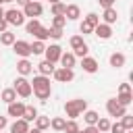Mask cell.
Segmentation results:
<instances>
[{"mask_svg":"<svg viewBox=\"0 0 133 133\" xmlns=\"http://www.w3.org/2000/svg\"><path fill=\"white\" fill-rule=\"evenodd\" d=\"M29 83H31V91L35 94V98H37L39 102H48V100H50V96H52L50 77H46V75H35L33 81H29Z\"/></svg>","mask_w":133,"mask_h":133,"instance_id":"obj_1","label":"cell"},{"mask_svg":"<svg viewBox=\"0 0 133 133\" xmlns=\"http://www.w3.org/2000/svg\"><path fill=\"white\" fill-rule=\"evenodd\" d=\"M85 110H87V100H83V98H75V100H66L64 102V114L69 118L77 121V116H81Z\"/></svg>","mask_w":133,"mask_h":133,"instance_id":"obj_2","label":"cell"},{"mask_svg":"<svg viewBox=\"0 0 133 133\" xmlns=\"http://www.w3.org/2000/svg\"><path fill=\"white\" fill-rule=\"evenodd\" d=\"M25 29H27V33H31V35H33L35 39H39V42L50 39V37H48V27H44L39 19H29V21L25 23Z\"/></svg>","mask_w":133,"mask_h":133,"instance_id":"obj_3","label":"cell"},{"mask_svg":"<svg viewBox=\"0 0 133 133\" xmlns=\"http://www.w3.org/2000/svg\"><path fill=\"white\" fill-rule=\"evenodd\" d=\"M12 89L17 91V96H21V98H29L33 91H31V83H29V79L27 77H17L15 79V85H12Z\"/></svg>","mask_w":133,"mask_h":133,"instance_id":"obj_4","label":"cell"},{"mask_svg":"<svg viewBox=\"0 0 133 133\" xmlns=\"http://www.w3.org/2000/svg\"><path fill=\"white\" fill-rule=\"evenodd\" d=\"M4 19H6L8 25H15V27L25 25V15H23V10H19V8H8V10H4Z\"/></svg>","mask_w":133,"mask_h":133,"instance_id":"obj_5","label":"cell"},{"mask_svg":"<svg viewBox=\"0 0 133 133\" xmlns=\"http://www.w3.org/2000/svg\"><path fill=\"white\" fill-rule=\"evenodd\" d=\"M52 77H54V81H58V83H71V81L75 79V71H73V69L58 66V69H54Z\"/></svg>","mask_w":133,"mask_h":133,"instance_id":"obj_6","label":"cell"},{"mask_svg":"<svg viewBox=\"0 0 133 133\" xmlns=\"http://www.w3.org/2000/svg\"><path fill=\"white\" fill-rule=\"evenodd\" d=\"M106 112H108L110 116H114V118H121V116L127 112V106L118 104L116 98H110V100H106Z\"/></svg>","mask_w":133,"mask_h":133,"instance_id":"obj_7","label":"cell"},{"mask_svg":"<svg viewBox=\"0 0 133 133\" xmlns=\"http://www.w3.org/2000/svg\"><path fill=\"white\" fill-rule=\"evenodd\" d=\"M42 12H44L42 2L31 0V2H27V4L23 6V15H25V17H29V19H37V17H42Z\"/></svg>","mask_w":133,"mask_h":133,"instance_id":"obj_8","label":"cell"},{"mask_svg":"<svg viewBox=\"0 0 133 133\" xmlns=\"http://www.w3.org/2000/svg\"><path fill=\"white\" fill-rule=\"evenodd\" d=\"M12 50H15V54L21 56V58H29V56H31V44L25 42V39H15Z\"/></svg>","mask_w":133,"mask_h":133,"instance_id":"obj_9","label":"cell"},{"mask_svg":"<svg viewBox=\"0 0 133 133\" xmlns=\"http://www.w3.org/2000/svg\"><path fill=\"white\" fill-rule=\"evenodd\" d=\"M60 54H62V48H60L58 44H50V46H46V50H44L46 60H50V62H54V64L60 60Z\"/></svg>","mask_w":133,"mask_h":133,"instance_id":"obj_10","label":"cell"},{"mask_svg":"<svg viewBox=\"0 0 133 133\" xmlns=\"http://www.w3.org/2000/svg\"><path fill=\"white\" fill-rule=\"evenodd\" d=\"M94 35L98 37V39H110L112 37V25H106V23H98L96 27H94Z\"/></svg>","mask_w":133,"mask_h":133,"instance_id":"obj_11","label":"cell"},{"mask_svg":"<svg viewBox=\"0 0 133 133\" xmlns=\"http://www.w3.org/2000/svg\"><path fill=\"white\" fill-rule=\"evenodd\" d=\"M8 108H6V114L8 116H12V118H23V112H25V104L23 102H19V100H15V102H10V104H6Z\"/></svg>","mask_w":133,"mask_h":133,"instance_id":"obj_12","label":"cell"},{"mask_svg":"<svg viewBox=\"0 0 133 133\" xmlns=\"http://www.w3.org/2000/svg\"><path fill=\"white\" fill-rule=\"evenodd\" d=\"M81 69H83L85 73L94 75V73H98L100 64H98V60H96V58H91V56H83V58H81Z\"/></svg>","mask_w":133,"mask_h":133,"instance_id":"obj_13","label":"cell"},{"mask_svg":"<svg viewBox=\"0 0 133 133\" xmlns=\"http://www.w3.org/2000/svg\"><path fill=\"white\" fill-rule=\"evenodd\" d=\"M17 73H19L21 77L31 75V73H33V64H31V60H29V58H21V60L17 62Z\"/></svg>","mask_w":133,"mask_h":133,"instance_id":"obj_14","label":"cell"},{"mask_svg":"<svg viewBox=\"0 0 133 133\" xmlns=\"http://www.w3.org/2000/svg\"><path fill=\"white\" fill-rule=\"evenodd\" d=\"M116 21H118V12H116V8H114V6L104 8V12H102V23H106V25H114Z\"/></svg>","mask_w":133,"mask_h":133,"instance_id":"obj_15","label":"cell"},{"mask_svg":"<svg viewBox=\"0 0 133 133\" xmlns=\"http://www.w3.org/2000/svg\"><path fill=\"white\" fill-rule=\"evenodd\" d=\"M108 62H110V66H112V69H121V66H125V62H127V56H125L123 52H114V54H110Z\"/></svg>","mask_w":133,"mask_h":133,"instance_id":"obj_16","label":"cell"},{"mask_svg":"<svg viewBox=\"0 0 133 133\" xmlns=\"http://www.w3.org/2000/svg\"><path fill=\"white\" fill-rule=\"evenodd\" d=\"M64 17H66V21H77V19L81 17V8H79L77 4H66Z\"/></svg>","mask_w":133,"mask_h":133,"instance_id":"obj_17","label":"cell"},{"mask_svg":"<svg viewBox=\"0 0 133 133\" xmlns=\"http://www.w3.org/2000/svg\"><path fill=\"white\" fill-rule=\"evenodd\" d=\"M58 62H60L64 69H73V66H75V62H77V56H75L73 52H62Z\"/></svg>","mask_w":133,"mask_h":133,"instance_id":"obj_18","label":"cell"},{"mask_svg":"<svg viewBox=\"0 0 133 133\" xmlns=\"http://www.w3.org/2000/svg\"><path fill=\"white\" fill-rule=\"evenodd\" d=\"M29 131V123L25 118H15V123L10 125V133H27Z\"/></svg>","mask_w":133,"mask_h":133,"instance_id":"obj_19","label":"cell"},{"mask_svg":"<svg viewBox=\"0 0 133 133\" xmlns=\"http://www.w3.org/2000/svg\"><path fill=\"white\" fill-rule=\"evenodd\" d=\"M54 69H56V66H54V62H50V60H46V58H44V60L37 64L39 75H46V77H50V75L54 73Z\"/></svg>","mask_w":133,"mask_h":133,"instance_id":"obj_20","label":"cell"},{"mask_svg":"<svg viewBox=\"0 0 133 133\" xmlns=\"http://www.w3.org/2000/svg\"><path fill=\"white\" fill-rule=\"evenodd\" d=\"M0 100H2L4 104H10V102H15V100H17V91H15L12 87H6V89H2Z\"/></svg>","mask_w":133,"mask_h":133,"instance_id":"obj_21","label":"cell"},{"mask_svg":"<svg viewBox=\"0 0 133 133\" xmlns=\"http://www.w3.org/2000/svg\"><path fill=\"white\" fill-rule=\"evenodd\" d=\"M15 39H17V35H15L12 31H8V29L0 33V44H2V46H12Z\"/></svg>","mask_w":133,"mask_h":133,"instance_id":"obj_22","label":"cell"},{"mask_svg":"<svg viewBox=\"0 0 133 133\" xmlns=\"http://www.w3.org/2000/svg\"><path fill=\"white\" fill-rule=\"evenodd\" d=\"M116 102H118V104H123V106H129V104L133 102V91H118Z\"/></svg>","mask_w":133,"mask_h":133,"instance_id":"obj_23","label":"cell"},{"mask_svg":"<svg viewBox=\"0 0 133 133\" xmlns=\"http://www.w3.org/2000/svg\"><path fill=\"white\" fill-rule=\"evenodd\" d=\"M98 118H100V114H98L96 110H89V108H87V110L83 112V121H85V125H96Z\"/></svg>","mask_w":133,"mask_h":133,"instance_id":"obj_24","label":"cell"},{"mask_svg":"<svg viewBox=\"0 0 133 133\" xmlns=\"http://www.w3.org/2000/svg\"><path fill=\"white\" fill-rule=\"evenodd\" d=\"M39 112H37V108L35 106H27L25 104V112H23V118L27 121V123H31V121H35V116H37Z\"/></svg>","mask_w":133,"mask_h":133,"instance_id":"obj_25","label":"cell"},{"mask_svg":"<svg viewBox=\"0 0 133 133\" xmlns=\"http://www.w3.org/2000/svg\"><path fill=\"white\" fill-rule=\"evenodd\" d=\"M64 123H66V118H62V116H54V118H50V127L54 129V131H64Z\"/></svg>","mask_w":133,"mask_h":133,"instance_id":"obj_26","label":"cell"},{"mask_svg":"<svg viewBox=\"0 0 133 133\" xmlns=\"http://www.w3.org/2000/svg\"><path fill=\"white\" fill-rule=\"evenodd\" d=\"M33 123H35V127H37L39 131H46V129L50 127V116H39V114H37Z\"/></svg>","mask_w":133,"mask_h":133,"instance_id":"obj_27","label":"cell"},{"mask_svg":"<svg viewBox=\"0 0 133 133\" xmlns=\"http://www.w3.org/2000/svg\"><path fill=\"white\" fill-rule=\"evenodd\" d=\"M64 25H66V17L64 15H52V27L64 29Z\"/></svg>","mask_w":133,"mask_h":133,"instance_id":"obj_28","label":"cell"},{"mask_svg":"<svg viewBox=\"0 0 133 133\" xmlns=\"http://www.w3.org/2000/svg\"><path fill=\"white\" fill-rule=\"evenodd\" d=\"M69 44H71V50L75 52L77 48H81V46L85 44V39H83V35H73V37L69 39Z\"/></svg>","mask_w":133,"mask_h":133,"instance_id":"obj_29","label":"cell"},{"mask_svg":"<svg viewBox=\"0 0 133 133\" xmlns=\"http://www.w3.org/2000/svg\"><path fill=\"white\" fill-rule=\"evenodd\" d=\"M44 50H46V44L39 42V39H33V44H31V54H44Z\"/></svg>","mask_w":133,"mask_h":133,"instance_id":"obj_30","label":"cell"},{"mask_svg":"<svg viewBox=\"0 0 133 133\" xmlns=\"http://www.w3.org/2000/svg\"><path fill=\"white\" fill-rule=\"evenodd\" d=\"M121 125L125 127V131H127V129H133V114L125 112V114L121 116Z\"/></svg>","mask_w":133,"mask_h":133,"instance_id":"obj_31","label":"cell"},{"mask_svg":"<svg viewBox=\"0 0 133 133\" xmlns=\"http://www.w3.org/2000/svg\"><path fill=\"white\" fill-rule=\"evenodd\" d=\"M96 127H98V131H100V133H108V129H110V121L102 116V118H98Z\"/></svg>","mask_w":133,"mask_h":133,"instance_id":"obj_32","label":"cell"},{"mask_svg":"<svg viewBox=\"0 0 133 133\" xmlns=\"http://www.w3.org/2000/svg\"><path fill=\"white\" fill-rule=\"evenodd\" d=\"M77 131H79L77 121H75V118H69V121L64 123V133H77Z\"/></svg>","mask_w":133,"mask_h":133,"instance_id":"obj_33","label":"cell"},{"mask_svg":"<svg viewBox=\"0 0 133 133\" xmlns=\"http://www.w3.org/2000/svg\"><path fill=\"white\" fill-rule=\"evenodd\" d=\"M64 8H66V4H64V2L50 4V10H52V15H64Z\"/></svg>","mask_w":133,"mask_h":133,"instance_id":"obj_34","label":"cell"},{"mask_svg":"<svg viewBox=\"0 0 133 133\" xmlns=\"http://www.w3.org/2000/svg\"><path fill=\"white\" fill-rule=\"evenodd\" d=\"M83 21H87V23H89L91 27H96V25L100 23V15H98V12H87Z\"/></svg>","mask_w":133,"mask_h":133,"instance_id":"obj_35","label":"cell"},{"mask_svg":"<svg viewBox=\"0 0 133 133\" xmlns=\"http://www.w3.org/2000/svg\"><path fill=\"white\" fill-rule=\"evenodd\" d=\"M48 37L60 39V37H62V29H60V27H48Z\"/></svg>","mask_w":133,"mask_h":133,"instance_id":"obj_36","label":"cell"},{"mask_svg":"<svg viewBox=\"0 0 133 133\" xmlns=\"http://www.w3.org/2000/svg\"><path fill=\"white\" fill-rule=\"evenodd\" d=\"M79 31H81L83 35H89V33H94V27H91L87 21H81V25H79Z\"/></svg>","mask_w":133,"mask_h":133,"instance_id":"obj_37","label":"cell"},{"mask_svg":"<svg viewBox=\"0 0 133 133\" xmlns=\"http://www.w3.org/2000/svg\"><path fill=\"white\" fill-rule=\"evenodd\" d=\"M73 54H75V56H79V58H83V56H87V54H89V46H87V44H83V46H81V48H77Z\"/></svg>","mask_w":133,"mask_h":133,"instance_id":"obj_38","label":"cell"},{"mask_svg":"<svg viewBox=\"0 0 133 133\" xmlns=\"http://www.w3.org/2000/svg\"><path fill=\"white\" fill-rule=\"evenodd\" d=\"M110 133H125V127L121 125V121H116V123H110V129H108Z\"/></svg>","mask_w":133,"mask_h":133,"instance_id":"obj_39","label":"cell"},{"mask_svg":"<svg viewBox=\"0 0 133 133\" xmlns=\"http://www.w3.org/2000/svg\"><path fill=\"white\" fill-rule=\"evenodd\" d=\"M79 131H81V133H100L96 125H85V127H83V129H79Z\"/></svg>","mask_w":133,"mask_h":133,"instance_id":"obj_40","label":"cell"},{"mask_svg":"<svg viewBox=\"0 0 133 133\" xmlns=\"http://www.w3.org/2000/svg\"><path fill=\"white\" fill-rule=\"evenodd\" d=\"M114 2H116V0H98V4H100L102 8H110V6H114Z\"/></svg>","mask_w":133,"mask_h":133,"instance_id":"obj_41","label":"cell"},{"mask_svg":"<svg viewBox=\"0 0 133 133\" xmlns=\"http://www.w3.org/2000/svg\"><path fill=\"white\" fill-rule=\"evenodd\" d=\"M6 29H8V23H6V19L2 17V19H0V33H2V31H6Z\"/></svg>","mask_w":133,"mask_h":133,"instance_id":"obj_42","label":"cell"},{"mask_svg":"<svg viewBox=\"0 0 133 133\" xmlns=\"http://www.w3.org/2000/svg\"><path fill=\"white\" fill-rule=\"evenodd\" d=\"M118 91H131V85L129 83H121L118 85Z\"/></svg>","mask_w":133,"mask_h":133,"instance_id":"obj_43","label":"cell"},{"mask_svg":"<svg viewBox=\"0 0 133 133\" xmlns=\"http://www.w3.org/2000/svg\"><path fill=\"white\" fill-rule=\"evenodd\" d=\"M6 125H8V118H6V116H2V114H0V131H2V129H4V127H6Z\"/></svg>","mask_w":133,"mask_h":133,"instance_id":"obj_44","label":"cell"},{"mask_svg":"<svg viewBox=\"0 0 133 133\" xmlns=\"http://www.w3.org/2000/svg\"><path fill=\"white\" fill-rule=\"evenodd\" d=\"M15 2H17L19 6H25V4H27V2H31V0H15Z\"/></svg>","mask_w":133,"mask_h":133,"instance_id":"obj_45","label":"cell"},{"mask_svg":"<svg viewBox=\"0 0 133 133\" xmlns=\"http://www.w3.org/2000/svg\"><path fill=\"white\" fill-rule=\"evenodd\" d=\"M27 133H44V131H39V129H37V127H33V129H31V127H29V131H27Z\"/></svg>","mask_w":133,"mask_h":133,"instance_id":"obj_46","label":"cell"},{"mask_svg":"<svg viewBox=\"0 0 133 133\" xmlns=\"http://www.w3.org/2000/svg\"><path fill=\"white\" fill-rule=\"evenodd\" d=\"M2 17H4V8L0 6V19H2Z\"/></svg>","mask_w":133,"mask_h":133,"instance_id":"obj_47","label":"cell"},{"mask_svg":"<svg viewBox=\"0 0 133 133\" xmlns=\"http://www.w3.org/2000/svg\"><path fill=\"white\" fill-rule=\"evenodd\" d=\"M50 4H56V2H62V0H48Z\"/></svg>","mask_w":133,"mask_h":133,"instance_id":"obj_48","label":"cell"},{"mask_svg":"<svg viewBox=\"0 0 133 133\" xmlns=\"http://www.w3.org/2000/svg\"><path fill=\"white\" fill-rule=\"evenodd\" d=\"M125 133H133V129H127V131H125Z\"/></svg>","mask_w":133,"mask_h":133,"instance_id":"obj_49","label":"cell"},{"mask_svg":"<svg viewBox=\"0 0 133 133\" xmlns=\"http://www.w3.org/2000/svg\"><path fill=\"white\" fill-rule=\"evenodd\" d=\"M2 4H6V0H0V6H2Z\"/></svg>","mask_w":133,"mask_h":133,"instance_id":"obj_50","label":"cell"},{"mask_svg":"<svg viewBox=\"0 0 133 133\" xmlns=\"http://www.w3.org/2000/svg\"><path fill=\"white\" fill-rule=\"evenodd\" d=\"M6 2H15V0H6Z\"/></svg>","mask_w":133,"mask_h":133,"instance_id":"obj_51","label":"cell"},{"mask_svg":"<svg viewBox=\"0 0 133 133\" xmlns=\"http://www.w3.org/2000/svg\"><path fill=\"white\" fill-rule=\"evenodd\" d=\"M35 2H42V0H35Z\"/></svg>","mask_w":133,"mask_h":133,"instance_id":"obj_52","label":"cell"},{"mask_svg":"<svg viewBox=\"0 0 133 133\" xmlns=\"http://www.w3.org/2000/svg\"><path fill=\"white\" fill-rule=\"evenodd\" d=\"M77 133H81V131H77Z\"/></svg>","mask_w":133,"mask_h":133,"instance_id":"obj_53","label":"cell"},{"mask_svg":"<svg viewBox=\"0 0 133 133\" xmlns=\"http://www.w3.org/2000/svg\"><path fill=\"white\" fill-rule=\"evenodd\" d=\"M0 133H2V131H0Z\"/></svg>","mask_w":133,"mask_h":133,"instance_id":"obj_54","label":"cell"}]
</instances>
